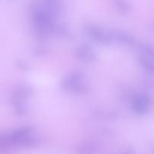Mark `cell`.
Returning a JSON list of instances; mask_svg holds the SVG:
<instances>
[{
	"label": "cell",
	"mask_w": 154,
	"mask_h": 154,
	"mask_svg": "<svg viewBox=\"0 0 154 154\" xmlns=\"http://www.w3.org/2000/svg\"><path fill=\"white\" fill-rule=\"evenodd\" d=\"M135 111L140 114L146 113L150 106V100L146 96H138L135 97L133 103Z\"/></svg>",
	"instance_id": "6da1fadb"
},
{
	"label": "cell",
	"mask_w": 154,
	"mask_h": 154,
	"mask_svg": "<svg viewBox=\"0 0 154 154\" xmlns=\"http://www.w3.org/2000/svg\"><path fill=\"white\" fill-rule=\"evenodd\" d=\"M143 66L151 74H154V60L152 57H143L141 59Z\"/></svg>",
	"instance_id": "7a4b0ae2"
},
{
	"label": "cell",
	"mask_w": 154,
	"mask_h": 154,
	"mask_svg": "<svg viewBox=\"0 0 154 154\" xmlns=\"http://www.w3.org/2000/svg\"><path fill=\"white\" fill-rule=\"evenodd\" d=\"M94 151V148L90 145H83L78 149V153L80 154H93Z\"/></svg>",
	"instance_id": "3957f363"
}]
</instances>
